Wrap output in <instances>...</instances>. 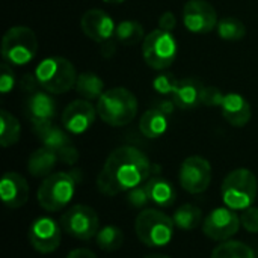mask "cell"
<instances>
[{
    "mask_svg": "<svg viewBox=\"0 0 258 258\" xmlns=\"http://www.w3.org/2000/svg\"><path fill=\"white\" fill-rule=\"evenodd\" d=\"M150 175L151 163L147 154L135 147L124 145L113 150L106 159L97 178V189L107 197H115L144 184Z\"/></svg>",
    "mask_w": 258,
    "mask_h": 258,
    "instance_id": "obj_1",
    "label": "cell"
},
{
    "mask_svg": "<svg viewBox=\"0 0 258 258\" xmlns=\"http://www.w3.org/2000/svg\"><path fill=\"white\" fill-rule=\"evenodd\" d=\"M97 113L103 122L112 127H122L135 119L138 100L135 94L125 88H112L97 100Z\"/></svg>",
    "mask_w": 258,
    "mask_h": 258,
    "instance_id": "obj_2",
    "label": "cell"
},
{
    "mask_svg": "<svg viewBox=\"0 0 258 258\" xmlns=\"http://www.w3.org/2000/svg\"><path fill=\"white\" fill-rule=\"evenodd\" d=\"M38 85L48 94H65L76 88L77 71L76 67L65 57L51 56L42 59L35 68Z\"/></svg>",
    "mask_w": 258,
    "mask_h": 258,
    "instance_id": "obj_3",
    "label": "cell"
},
{
    "mask_svg": "<svg viewBox=\"0 0 258 258\" xmlns=\"http://www.w3.org/2000/svg\"><path fill=\"white\" fill-rule=\"evenodd\" d=\"M222 200L231 210H245L251 207L257 198L258 181L255 174L246 168L231 171L222 181Z\"/></svg>",
    "mask_w": 258,
    "mask_h": 258,
    "instance_id": "obj_4",
    "label": "cell"
},
{
    "mask_svg": "<svg viewBox=\"0 0 258 258\" xmlns=\"http://www.w3.org/2000/svg\"><path fill=\"white\" fill-rule=\"evenodd\" d=\"M174 228L175 224L172 218L154 209L142 210L135 222L138 239L150 248L166 246L172 240Z\"/></svg>",
    "mask_w": 258,
    "mask_h": 258,
    "instance_id": "obj_5",
    "label": "cell"
},
{
    "mask_svg": "<svg viewBox=\"0 0 258 258\" xmlns=\"http://www.w3.org/2000/svg\"><path fill=\"white\" fill-rule=\"evenodd\" d=\"M38 53V38L30 27L14 26L2 39V57L11 65H26Z\"/></svg>",
    "mask_w": 258,
    "mask_h": 258,
    "instance_id": "obj_6",
    "label": "cell"
},
{
    "mask_svg": "<svg viewBox=\"0 0 258 258\" xmlns=\"http://www.w3.org/2000/svg\"><path fill=\"white\" fill-rule=\"evenodd\" d=\"M178 54V44L174 35L163 29L150 32L142 41V57L145 63L156 70H168Z\"/></svg>",
    "mask_w": 258,
    "mask_h": 258,
    "instance_id": "obj_7",
    "label": "cell"
},
{
    "mask_svg": "<svg viewBox=\"0 0 258 258\" xmlns=\"http://www.w3.org/2000/svg\"><path fill=\"white\" fill-rule=\"evenodd\" d=\"M76 194V177L70 172H54L44 178L38 189V203L45 212L65 209Z\"/></svg>",
    "mask_w": 258,
    "mask_h": 258,
    "instance_id": "obj_8",
    "label": "cell"
},
{
    "mask_svg": "<svg viewBox=\"0 0 258 258\" xmlns=\"http://www.w3.org/2000/svg\"><path fill=\"white\" fill-rule=\"evenodd\" d=\"M60 227L68 236L77 240H91L100 231V219L92 207L76 204L63 212Z\"/></svg>",
    "mask_w": 258,
    "mask_h": 258,
    "instance_id": "obj_9",
    "label": "cell"
},
{
    "mask_svg": "<svg viewBox=\"0 0 258 258\" xmlns=\"http://www.w3.org/2000/svg\"><path fill=\"white\" fill-rule=\"evenodd\" d=\"M178 178L186 192L192 195L203 194L212 183V166L207 159L201 156H190L183 160Z\"/></svg>",
    "mask_w": 258,
    "mask_h": 258,
    "instance_id": "obj_10",
    "label": "cell"
},
{
    "mask_svg": "<svg viewBox=\"0 0 258 258\" xmlns=\"http://www.w3.org/2000/svg\"><path fill=\"white\" fill-rule=\"evenodd\" d=\"M240 225V216L236 213V210L221 207L207 215L206 221L203 222V233L212 240L227 242L239 233Z\"/></svg>",
    "mask_w": 258,
    "mask_h": 258,
    "instance_id": "obj_11",
    "label": "cell"
},
{
    "mask_svg": "<svg viewBox=\"0 0 258 258\" xmlns=\"http://www.w3.org/2000/svg\"><path fill=\"white\" fill-rule=\"evenodd\" d=\"M183 23L192 33H209L218 27L216 9L206 0H189L183 8Z\"/></svg>",
    "mask_w": 258,
    "mask_h": 258,
    "instance_id": "obj_12",
    "label": "cell"
},
{
    "mask_svg": "<svg viewBox=\"0 0 258 258\" xmlns=\"http://www.w3.org/2000/svg\"><path fill=\"white\" fill-rule=\"evenodd\" d=\"M60 227L51 218L42 216L32 222L29 230V242L39 254H51L60 245Z\"/></svg>",
    "mask_w": 258,
    "mask_h": 258,
    "instance_id": "obj_13",
    "label": "cell"
},
{
    "mask_svg": "<svg viewBox=\"0 0 258 258\" xmlns=\"http://www.w3.org/2000/svg\"><path fill=\"white\" fill-rule=\"evenodd\" d=\"M97 109L91 104V101L79 98L71 101L62 112V125L68 133L82 135L88 132L97 116Z\"/></svg>",
    "mask_w": 258,
    "mask_h": 258,
    "instance_id": "obj_14",
    "label": "cell"
},
{
    "mask_svg": "<svg viewBox=\"0 0 258 258\" xmlns=\"http://www.w3.org/2000/svg\"><path fill=\"white\" fill-rule=\"evenodd\" d=\"M82 32L92 41L103 44L115 36L116 24L113 18L103 9H89L80 18Z\"/></svg>",
    "mask_w": 258,
    "mask_h": 258,
    "instance_id": "obj_15",
    "label": "cell"
},
{
    "mask_svg": "<svg viewBox=\"0 0 258 258\" xmlns=\"http://www.w3.org/2000/svg\"><path fill=\"white\" fill-rule=\"evenodd\" d=\"M24 116L30 121L32 127L51 122L56 115V103L48 92L35 91L24 100Z\"/></svg>",
    "mask_w": 258,
    "mask_h": 258,
    "instance_id": "obj_16",
    "label": "cell"
},
{
    "mask_svg": "<svg viewBox=\"0 0 258 258\" xmlns=\"http://www.w3.org/2000/svg\"><path fill=\"white\" fill-rule=\"evenodd\" d=\"M0 197L8 209H20L29 200V184L18 172H5L0 181Z\"/></svg>",
    "mask_w": 258,
    "mask_h": 258,
    "instance_id": "obj_17",
    "label": "cell"
},
{
    "mask_svg": "<svg viewBox=\"0 0 258 258\" xmlns=\"http://www.w3.org/2000/svg\"><path fill=\"white\" fill-rule=\"evenodd\" d=\"M221 109L225 121L233 127H245L252 116V110L246 98L236 92L227 94L224 97Z\"/></svg>",
    "mask_w": 258,
    "mask_h": 258,
    "instance_id": "obj_18",
    "label": "cell"
},
{
    "mask_svg": "<svg viewBox=\"0 0 258 258\" xmlns=\"http://www.w3.org/2000/svg\"><path fill=\"white\" fill-rule=\"evenodd\" d=\"M204 88L206 86L197 79L180 80L174 94H172L174 106H177L178 109H183V110L197 109L200 104H203Z\"/></svg>",
    "mask_w": 258,
    "mask_h": 258,
    "instance_id": "obj_19",
    "label": "cell"
},
{
    "mask_svg": "<svg viewBox=\"0 0 258 258\" xmlns=\"http://www.w3.org/2000/svg\"><path fill=\"white\" fill-rule=\"evenodd\" d=\"M150 201L159 207H171L177 200L175 187L162 175H153L145 181Z\"/></svg>",
    "mask_w": 258,
    "mask_h": 258,
    "instance_id": "obj_20",
    "label": "cell"
},
{
    "mask_svg": "<svg viewBox=\"0 0 258 258\" xmlns=\"http://www.w3.org/2000/svg\"><path fill=\"white\" fill-rule=\"evenodd\" d=\"M57 160H59V154L56 151L47 147H41L30 154L27 162V169L32 177L45 178L51 175V171L54 169Z\"/></svg>",
    "mask_w": 258,
    "mask_h": 258,
    "instance_id": "obj_21",
    "label": "cell"
},
{
    "mask_svg": "<svg viewBox=\"0 0 258 258\" xmlns=\"http://www.w3.org/2000/svg\"><path fill=\"white\" fill-rule=\"evenodd\" d=\"M32 130L39 138L42 147H47V148H50V150H53L56 153H59L63 148H67L68 145H71L68 135L62 128L54 125L53 122H45V124L33 125Z\"/></svg>",
    "mask_w": 258,
    "mask_h": 258,
    "instance_id": "obj_22",
    "label": "cell"
},
{
    "mask_svg": "<svg viewBox=\"0 0 258 258\" xmlns=\"http://www.w3.org/2000/svg\"><path fill=\"white\" fill-rule=\"evenodd\" d=\"M139 130L148 139H157L163 136L168 130V113L159 107L147 110L139 121Z\"/></svg>",
    "mask_w": 258,
    "mask_h": 258,
    "instance_id": "obj_23",
    "label": "cell"
},
{
    "mask_svg": "<svg viewBox=\"0 0 258 258\" xmlns=\"http://www.w3.org/2000/svg\"><path fill=\"white\" fill-rule=\"evenodd\" d=\"M76 91L83 100H88V101L98 100L106 92L104 82L101 80V77H98L97 74H94L91 71L79 74L77 83H76Z\"/></svg>",
    "mask_w": 258,
    "mask_h": 258,
    "instance_id": "obj_24",
    "label": "cell"
},
{
    "mask_svg": "<svg viewBox=\"0 0 258 258\" xmlns=\"http://www.w3.org/2000/svg\"><path fill=\"white\" fill-rule=\"evenodd\" d=\"M21 125L20 121L8 110H0V144L3 148L12 147L20 141Z\"/></svg>",
    "mask_w": 258,
    "mask_h": 258,
    "instance_id": "obj_25",
    "label": "cell"
},
{
    "mask_svg": "<svg viewBox=\"0 0 258 258\" xmlns=\"http://www.w3.org/2000/svg\"><path fill=\"white\" fill-rule=\"evenodd\" d=\"M172 221L177 228L184 230V231L195 230L200 225H203V222H204L201 209L194 204H183L181 207H178L174 212Z\"/></svg>",
    "mask_w": 258,
    "mask_h": 258,
    "instance_id": "obj_26",
    "label": "cell"
},
{
    "mask_svg": "<svg viewBox=\"0 0 258 258\" xmlns=\"http://www.w3.org/2000/svg\"><path fill=\"white\" fill-rule=\"evenodd\" d=\"M144 26L136 20H124L116 24L115 39L122 45H136L145 38Z\"/></svg>",
    "mask_w": 258,
    "mask_h": 258,
    "instance_id": "obj_27",
    "label": "cell"
},
{
    "mask_svg": "<svg viewBox=\"0 0 258 258\" xmlns=\"http://www.w3.org/2000/svg\"><path fill=\"white\" fill-rule=\"evenodd\" d=\"M95 239H97V245L100 246V249L106 252H113L122 246L124 233L115 225H106L97 233Z\"/></svg>",
    "mask_w": 258,
    "mask_h": 258,
    "instance_id": "obj_28",
    "label": "cell"
},
{
    "mask_svg": "<svg viewBox=\"0 0 258 258\" xmlns=\"http://www.w3.org/2000/svg\"><path fill=\"white\" fill-rule=\"evenodd\" d=\"M212 258H255L252 248H249L243 242L227 240L222 242L212 252Z\"/></svg>",
    "mask_w": 258,
    "mask_h": 258,
    "instance_id": "obj_29",
    "label": "cell"
},
{
    "mask_svg": "<svg viewBox=\"0 0 258 258\" xmlns=\"http://www.w3.org/2000/svg\"><path fill=\"white\" fill-rule=\"evenodd\" d=\"M218 35L225 41H240L246 35V27L243 21L234 17H227L218 23Z\"/></svg>",
    "mask_w": 258,
    "mask_h": 258,
    "instance_id": "obj_30",
    "label": "cell"
},
{
    "mask_svg": "<svg viewBox=\"0 0 258 258\" xmlns=\"http://www.w3.org/2000/svg\"><path fill=\"white\" fill-rule=\"evenodd\" d=\"M177 85H178V80L171 73H162V74H159L153 80V88L160 95H168V94L172 95L174 91H175V88H177Z\"/></svg>",
    "mask_w": 258,
    "mask_h": 258,
    "instance_id": "obj_31",
    "label": "cell"
},
{
    "mask_svg": "<svg viewBox=\"0 0 258 258\" xmlns=\"http://www.w3.org/2000/svg\"><path fill=\"white\" fill-rule=\"evenodd\" d=\"M127 201L132 207L135 209H144L150 201V197H148V192H147V187H145V183L128 190L127 192Z\"/></svg>",
    "mask_w": 258,
    "mask_h": 258,
    "instance_id": "obj_32",
    "label": "cell"
},
{
    "mask_svg": "<svg viewBox=\"0 0 258 258\" xmlns=\"http://www.w3.org/2000/svg\"><path fill=\"white\" fill-rule=\"evenodd\" d=\"M242 227L249 233H258V207H248L242 212L240 216Z\"/></svg>",
    "mask_w": 258,
    "mask_h": 258,
    "instance_id": "obj_33",
    "label": "cell"
},
{
    "mask_svg": "<svg viewBox=\"0 0 258 258\" xmlns=\"http://www.w3.org/2000/svg\"><path fill=\"white\" fill-rule=\"evenodd\" d=\"M15 86V76L12 68L8 65V62H3L0 67V92L8 94Z\"/></svg>",
    "mask_w": 258,
    "mask_h": 258,
    "instance_id": "obj_34",
    "label": "cell"
},
{
    "mask_svg": "<svg viewBox=\"0 0 258 258\" xmlns=\"http://www.w3.org/2000/svg\"><path fill=\"white\" fill-rule=\"evenodd\" d=\"M224 97L225 95L218 88L206 86L204 88V94H203V104H206V106H221Z\"/></svg>",
    "mask_w": 258,
    "mask_h": 258,
    "instance_id": "obj_35",
    "label": "cell"
},
{
    "mask_svg": "<svg viewBox=\"0 0 258 258\" xmlns=\"http://www.w3.org/2000/svg\"><path fill=\"white\" fill-rule=\"evenodd\" d=\"M175 24H177V18H175V15H174L171 11L163 12V14L160 15V18H159V29L172 32V30L175 29Z\"/></svg>",
    "mask_w": 258,
    "mask_h": 258,
    "instance_id": "obj_36",
    "label": "cell"
},
{
    "mask_svg": "<svg viewBox=\"0 0 258 258\" xmlns=\"http://www.w3.org/2000/svg\"><path fill=\"white\" fill-rule=\"evenodd\" d=\"M57 154H59V159L67 165H74L77 162V159H79V153L73 145H68L67 148H63Z\"/></svg>",
    "mask_w": 258,
    "mask_h": 258,
    "instance_id": "obj_37",
    "label": "cell"
},
{
    "mask_svg": "<svg viewBox=\"0 0 258 258\" xmlns=\"http://www.w3.org/2000/svg\"><path fill=\"white\" fill-rule=\"evenodd\" d=\"M67 258H97V255L92 252V251H89V249H85V248H79V249H74V251H71Z\"/></svg>",
    "mask_w": 258,
    "mask_h": 258,
    "instance_id": "obj_38",
    "label": "cell"
},
{
    "mask_svg": "<svg viewBox=\"0 0 258 258\" xmlns=\"http://www.w3.org/2000/svg\"><path fill=\"white\" fill-rule=\"evenodd\" d=\"M104 3H109V5H119V3H124L125 0H103Z\"/></svg>",
    "mask_w": 258,
    "mask_h": 258,
    "instance_id": "obj_39",
    "label": "cell"
},
{
    "mask_svg": "<svg viewBox=\"0 0 258 258\" xmlns=\"http://www.w3.org/2000/svg\"><path fill=\"white\" fill-rule=\"evenodd\" d=\"M144 258H171V257L163 255V254H151V255H147V257H144Z\"/></svg>",
    "mask_w": 258,
    "mask_h": 258,
    "instance_id": "obj_40",
    "label": "cell"
}]
</instances>
